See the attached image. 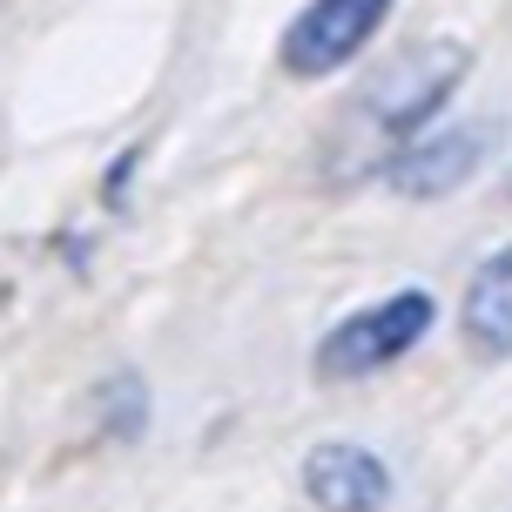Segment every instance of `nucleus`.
Wrapping results in <instances>:
<instances>
[{"mask_svg":"<svg viewBox=\"0 0 512 512\" xmlns=\"http://www.w3.org/2000/svg\"><path fill=\"white\" fill-rule=\"evenodd\" d=\"M465 68H472L465 41H418V48H405L398 61H384L378 75H371V88H364L358 102L344 108V122H337L331 176H371V169H384L405 142H418V135L432 128V115L452 102V88L465 81Z\"/></svg>","mask_w":512,"mask_h":512,"instance_id":"obj_1","label":"nucleus"},{"mask_svg":"<svg viewBox=\"0 0 512 512\" xmlns=\"http://www.w3.org/2000/svg\"><path fill=\"white\" fill-rule=\"evenodd\" d=\"M432 324H438V297L418 290V283H405V290H391L378 304L351 310L337 331H324L310 371L324 384H358V378H371V371H384V364H398L405 351H418V344L432 337Z\"/></svg>","mask_w":512,"mask_h":512,"instance_id":"obj_2","label":"nucleus"},{"mask_svg":"<svg viewBox=\"0 0 512 512\" xmlns=\"http://www.w3.org/2000/svg\"><path fill=\"white\" fill-rule=\"evenodd\" d=\"M391 21V0H310L297 21L283 27V75L290 81H324L337 75L344 61H358L371 41H378V27Z\"/></svg>","mask_w":512,"mask_h":512,"instance_id":"obj_3","label":"nucleus"},{"mask_svg":"<svg viewBox=\"0 0 512 512\" xmlns=\"http://www.w3.org/2000/svg\"><path fill=\"white\" fill-rule=\"evenodd\" d=\"M486 149H492V128H479V122L425 128L418 142H405V149L384 162L378 176H384V189H398L405 203H432V196H452V189H465V182L479 176Z\"/></svg>","mask_w":512,"mask_h":512,"instance_id":"obj_4","label":"nucleus"},{"mask_svg":"<svg viewBox=\"0 0 512 512\" xmlns=\"http://www.w3.org/2000/svg\"><path fill=\"white\" fill-rule=\"evenodd\" d=\"M304 499L317 512H384L391 506V465L371 445L324 438L304 452Z\"/></svg>","mask_w":512,"mask_h":512,"instance_id":"obj_5","label":"nucleus"},{"mask_svg":"<svg viewBox=\"0 0 512 512\" xmlns=\"http://www.w3.org/2000/svg\"><path fill=\"white\" fill-rule=\"evenodd\" d=\"M459 331L479 358H512V243L492 250L472 283H465V304H459Z\"/></svg>","mask_w":512,"mask_h":512,"instance_id":"obj_6","label":"nucleus"},{"mask_svg":"<svg viewBox=\"0 0 512 512\" xmlns=\"http://www.w3.org/2000/svg\"><path fill=\"white\" fill-rule=\"evenodd\" d=\"M95 418H102L108 445H128V438H142V425H149V384L135 378V371H115V378L95 391Z\"/></svg>","mask_w":512,"mask_h":512,"instance_id":"obj_7","label":"nucleus"}]
</instances>
